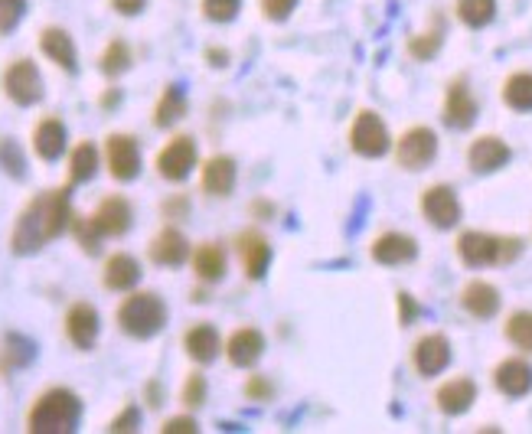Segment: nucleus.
<instances>
[{
	"instance_id": "nucleus-48",
	"label": "nucleus",
	"mask_w": 532,
	"mask_h": 434,
	"mask_svg": "<svg viewBox=\"0 0 532 434\" xmlns=\"http://www.w3.org/2000/svg\"><path fill=\"white\" fill-rule=\"evenodd\" d=\"M206 59H209V66H226L229 53H226V49H206Z\"/></svg>"
},
{
	"instance_id": "nucleus-21",
	"label": "nucleus",
	"mask_w": 532,
	"mask_h": 434,
	"mask_svg": "<svg viewBox=\"0 0 532 434\" xmlns=\"http://www.w3.org/2000/svg\"><path fill=\"white\" fill-rule=\"evenodd\" d=\"M461 307L467 310L470 317L487 320V317H493L500 310V291L493 288L490 281H470V284H464V291H461Z\"/></svg>"
},
{
	"instance_id": "nucleus-15",
	"label": "nucleus",
	"mask_w": 532,
	"mask_h": 434,
	"mask_svg": "<svg viewBox=\"0 0 532 434\" xmlns=\"http://www.w3.org/2000/svg\"><path fill=\"white\" fill-rule=\"evenodd\" d=\"M262 353H265V337H262V330H255V327L235 330L232 337L226 340V356H229V363H232V366H239V369L255 366L258 359H262Z\"/></svg>"
},
{
	"instance_id": "nucleus-20",
	"label": "nucleus",
	"mask_w": 532,
	"mask_h": 434,
	"mask_svg": "<svg viewBox=\"0 0 532 434\" xmlns=\"http://www.w3.org/2000/svg\"><path fill=\"white\" fill-rule=\"evenodd\" d=\"M239 255H242V268L252 281H262L265 271L271 265V245L262 232H242L239 235Z\"/></svg>"
},
{
	"instance_id": "nucleus-36",
	"label": "nucleus",
	"mask_w": 532,
	"mask_h": 434,
	"mask_svg": "<svg viewBox=\"0 0 532 434\" xmlns=\"http://www.w3.org/2000/svg\"><path fill=\"white\" fill-rule=\"evenodd\" d=\"M441 43H444V33H441V27H435L428 33L412 36V40H408V53H412L415 59H431L441 49Z\"/></svg>"
},
{
	"instance_id": "nucleus-40",
	"label": "nucleus",
	"mask_w": 532,
	"mask_h": 434,
	"mask_svg": "<svg viewBox=\"0 0 532 434\" xmlns=\"http://www.w3.org/2000/svg\"><path fill=\"white\" fill-rule=\"evenodd\" d=\"M206 402V379L200 372H190L187 376V386H183V405L187 408H200Z\"/></svg>"
},
{
	"instance_id": "nucleus-42",
	"label": "nucleus",
	"mask_w": 532,
	"mask_h": 434,
	"mask_svg": "<svg viewBox=\"0 0 532 434\" xmlns=\"http://www.w3.org/2000/svg\"><path fill=\"white\" fill-rule=\"evenodd\" d=\"M141 425V412H138V405H128L125 412H121L115 421H111V428L108 431H134Z\"/></svg>"
},
{
	"instance_id": "nucleus-13",
	"label": "nucleus",
	"mask_w": 532,
	"mask_h": 434,
	"mask_svg": "<svg viewBox=\"0 0 532 434\" xmlns=\"http://www.w3.org/2000/svg\"><path fill=\"white\" fill-rule=\"evenodd\" d=\"M412 363L422 376H438V372L451 363V343L444 333H428L415 343L412 350Z\"/></svg>"
},
{
	"instance_id": "nucleus-45",
	"label": "nucleus",
	"mask_w": 532,
	"mask_h": 434,
	"mask_svg": "<svg viewBox=\"0 0 532 434\" xmlns=\"http://www.w3.org/2000/svg\"><path fill=\"white\" fill-rule=\"evenodd\" d=\"M399 320L402 324H412V320L418 317V307H415V301H412V294H405V291H399Z\"/></svg>"
},
{
	"instance_id": "nucleus-24",
	"label": "nucleus",
	"mask_w": 532,
	"mask_h": 434,
	"mask_svg": "<svg viewBox=\"0 0 532 434\" xmlns=\"http://www.w3.org/2000/svg\"><path fill=\"white\" fill-rule=\"evenodd\" d=\"M33 359H36V343L30 337H23V333H7V337L0 340V372L27 369Z\"/></svg>"
},
{
	"instance_id": "nucleus-19",
	"label": "nucleus",
	"mask_w": 532,
	"mask_h": 434,
	"mask_svg": "<svg viewBox=\"0 0 532 434\" xmlns=\"http://www.w3.org/2000/svg\"><path fill=\"white\" fill-rule=\"evenodd\" d=\"M493 382H497V389L503 395L519 399V395H526L532 389V366L526 363V359L510 356V359H503L497 369H493Z\"/></svg>"
},
{
	"instance_id": "nucleus-27",
	"label": "nucleus",
	"mask_w": 532,
	"mask_h": 434,
	"mask_svg": "<svg viewBox=\"0 0 532 434\" xmlns=\"http://www.w3.org/2000/svg\"><path fill=\"white\" fill-rule=\"evenodd\" d=\"M33 147L43 160H56L66 151V128L59 118H43L33 131Z\"/></svg>"
},
{
	"instance_id": "nucleus-37",
	"label": "nucleus",
	"mask_w": 532,
	"mask_h": 434,
	"mask_svg": "<svg viewBox=\"0 0 532 434\" xmlns=\"http://www.w3.org/2000/svg\"><path fill=\"white\" fill-rule=\"evenodd\" d=\"M242 0H203V17L213 23H229L239 17Z\"/></svg>"
},
{
	"instance_id": "nucleus-3",
	"label": "nucleus",
	"mask_w": 532,
	"mask_h": 434,
	"mask_svg": "<svg viewBox=\"0 0 532 434\" xmlns=\"http://www.w3.org/2000/svg\"><path fill=\"white\" fill-rule=\"evenodd\" d=\"M79 418H82V402L76 392L49 389L30 408L27 428L33 434H72L79 428Z\"/></svg>"
},
{
	"instance_id": "nucleus-25",
	"label": "nucleus",
	"mask_w": 532,
	"mask_h": 434,
	"mask_svg": "<svg viewBox=\"0 0 532 434\" xmlns=\"http://www.w3.org/2000/svg\"><path fill=\"white\" fill-rule=\"evenodd\" d=\"M203 190L209 196H229L235 190V160L219 154V157H209L206 167H203Z\"/></svg>"
},
{
	"instance_id": "nucleus-14",
	"label": "nucleus",
	"mask_w": 532,
	"mask_h": 434,
	"mask_svg": "<svg viewBox=\"0 0 532 434\" xmlns=\"http://www.w3.org/2000/svg\"><path fill=\"white\" fill-rule=\"evenodd\" d=\"M444 121L457 131H464L477 121V102H474V95H470L464 79H454L448 85V98H444Z\"/></svg>"
},
{
	"instance_id": "nucleus-28",
	"label": "nucleus",
	"mask_w": 532,
	"mask_h": 434,
	"mask_svg": "<svg viewBox=\"0 0 532 434\" xmlns=\"http://www.w3.org/2000/svg\"><path fill=\"white\" fill-rule=\"evenodd\" d=\"M141 281V265L131 255L118 252L105 262V288L108 291H131Z\"/></svg>"
},
{
	"instance_id": "nucleus-1",
	"label": "nucleus",
	"mask_w": 532,
	"mask_h": 434,
	"mask_svg": "<svg viewBox=\"0 0 532 434\" xmlns=\"http://www.w3.org/2000/svg\"><path fill=\"white\" fill-rule=\"evenodd\" d=\"M69 226H72L69 190H46L40 196H33L27 209L17 216L10 248H14V255H36L40 248L59 239Z\"/></svg>"
},
{
	"instance_id": "nucleus-26",
	"label": "nucleus",
	"mask_w": 532,
	"mask_h": 434,
	"mask_svg": "<svg viewBox=\"0 0 532 434\" xmlns=\"http://www.w3.org/2000/svg\"><path fill=\"white\" fill-rule=\"evenodd\" d=\"M183 346H187L190 359H196V363H213V359L219 356L222 343H219V333L213 324H196L187 330V337H183Z\"/></svg>"
},
{
	"instance_id": "nucleus-41",
	"label": "nucleus",
	"mask_w": 532,
	"mask_h": 434,
	"mask_svg": "<svg viewBox=\"0 0 532 434\" xmlns=\"http://www.w3.org/2000/svg\"><path fill=\"white\" fill-rule=\"evenodd\" d=\"M258 7H262V14H265L268 20L281 23V20H288V17L294 14L298 0H258Z\"/></svg>"
},
{
	"instance_id": "nucleus-12",
	"label": "nucleus",
	"mask_w": 532,
	"mask_h": 434,
	"mask_svg": "<svg viewBox=\"0 0 532 434\" xmlns=\"http://www.w3.org/2000/svg\"><path fill=\"white\" fill-rule=\"evenodd\" d=\"M369 252H373V262L379 265H408V262H415L418 242L405 232H382L376 235Z\"/></svg>"
},
{
	"instance_id": "nucleus-2",
	"label": "nucleus",
	"mask_w": 532,
	"mask_h": 434,
	"mask_svg": "<svg viewBox=\"0 0 532 434\" xmlns=\"http://www.w3.org/2000/svg\"><path fill=\"white\" fill-rule=\"evenodd\" d=\"M131 219L134 213L125 196H108L89 219H72V232H76V239L85 252L95 255L102 248V239H108V235H125L131 229Z\"/></svg>"
},
{
	"instance_id": "nucleus-31",
	"label": "nucleus",
	"mask_w": 532,
	"mask_h": 434,
	"mask_svg": "<svg viewBox=\"0 0 532 434\" xmlns=\"http://www.w3.org/2000/svg\"><path fill=\"white\" fill-rule=\"evenodd\" d=\"M98 173V147L92 141H82L69 157V183H89Z\"/></svg>"
},
{
	"instance_id": "nucleus-33",
	"label": "nucleus",
	"mask_w": 532,
	"mask_h": 434,
	"mask_svg": "<svg viewBox=\"0 0 532 434\" xmlns=\"http://www.w3.org/2000/svg\"><path fill=\"white\" fill-rule=\"evenodd\" d=\"M493 14H497V0H457V17L474 30L487 27Z\"/></svg>"
},
{
	"instance_id": "nucleus-4",
	"label": "nucleus",
	"mask_w": 532,
	"mask_h": 434,
	"mask_svg": "<svg viewBox=\"0 0 532 434\" xmlns=\"http://www.w3.org/2000/svg\"><path fill=\"white\" fill-rule=\"evenodd\" d=\"M118 327L134 340H151L167 327V304L154 291H138L121 301Z\"/></svg>"
},
{
	"instance_id": "nucleus-43",
	"label": "nucleus",
	"mask_w": 532,
	"mask_h": 434,
	"mask_svg": "<svg viewBox=\"0 0 532 434\" xmlns=\"http://www.w3.org/2000/svg\"><path fill=\"white\" fill-rule=\"evenodd\" d=\"M196 421L190 415H180V418H170L164 421V434H196Z\"/></svg>"
},
{
	"instance_id": "nucleus-35",
	"label": "nucleus",
	"mask_w": 532,
	"mask_h": 434,
	"mask_svg": "<svg viewBox=\"0 0 532 434\" xmlns=\"http://www.w3.org/2000/svg\"><path fill=\"white\" fill-rule=\"evenodd\" d=\"M98 62H102V72H105L108 79H115V76H121V72H128L131 69V49H128V43L125 40H111Z\"/></svg>"
},
{
	"instance_id": "nucleus-11",
	"label": "nucleus",
	"mask_w": 532,
	"mask_h": 434,
	"mask_svg": "<svg viewBox=\"0 0 532 434\" xmlns=\"http://www.w3.org/2000/svg\"><path fill=\"white\" fill-rule=\"evenodd\" d=\"M422 213L435 229H451L457 226V219H461V203H457V193L451 186H428L422 193Z\"/></svg>"
},
{
	"instance_id": "nucleus-7",
	"label": "nucleus",
	"mask_w": 532,
	"mask_h": 434,
	"mask_svg": "<svg viewBox=\"0 0 532 434\" xmlns=\"http://www.w3.org/2000/svg\"><path fill=\"white\" fill-rule=\"evenodd\" d=\"M4 92L14 105L30 108L43 98V79L33 59H17L10 62V69L4 72Z\"/></svg>"
},
{
	"instance_id": "nucleus-17",
	"label": "nucleus",
	"mask_w": 532,
	"mask_h": 434,
	"mask_svg": "<svg viewBox=\"0 0 532 434\" xmlns=\"http://www.w3.org/2000/svg\"><path fill=\"white\" fill-rule=\"evenodd\" d=\"M506 160H510V147H506V141L497 138V134H484V138H477L467 151V164L477 173L500 170L506 167Z\"/></svg>"
},
{
	"instance_id": "nucleus-5",
	"label": "nucleus",
	"mask_w": 532,
	"mask_h": 434,
	"mask_svg": "<svg viewBox=\"0 0 532 434\" xmlns=\"http://www.w3.org/2000/svg\"><path fill=\"white\" fill-rule=\"evenodd\" d=\"M523 252V242L506 239V235H490V232H464L457 239V255L470 268L484 265H506Z\"/></svg>"
},
{
	"instance_id": "nucleus-32",
	"label": "nucleus",
	"mask_w": 532,
	"mask_h": 434,
	"mask_svg": "<svg viewBox=\"0 0 532 434\" xmlns=\"http://www.w3.org/2000/svg\"><path fill=\"white\" fill-rule=\"evenodd\" d=\"M503 102L513 111H532V72H516L503 85Z\"/></svg>"
},
{
	"instance_id": "nucleus-38",
	"label": "nucleus",
	"mask_w": 532,
	"mask_h": 434,
	"mask_svg": "<svg viewBox=\"0 0 532 434\" xmlns=\"http://www.w3.org/2000/svg\"><path fill=\"white\" fill-rule=\"evenodd\" d=\"M0 164H4V170L10 173V177H27V160H23L20 147L14 141H4L0 144Z\"/></svg>"
},
{
	"instance_id": "nucleus-10",
	"label": "nucleus",
	"mask_w": 532,
	"mask_h": 434,
	"mask_svg": "<svg viewBox=\"0 0 532 434\" xmlns=\"http://www.w3.org/2000/svg\"><path fill=\"white\" fill-rule=\"evenodd\" d=\"M105 154H108V170L115 180L131 183L141 173V147L131 134H111L105 144Z\"/></svg>"
},
{
	"instance_id": "nucleus-8",
	"label": "nucleus",
	"mask_w": 532,
	"mask_h": 434,
	"mask_svg": "<svg viewBox=\"0 0 532 434\" xmlns=\"http://www.w3.org/2000/svg\"><path fill=\"white\" fill-rule=\"evenodd\" d=\"M438 154V138L435 131L418 124V128H408L399 141H395V160L405 170H425Z\"/></svg>"
},
{
	"instance_id": "nucleus-29",
	"label": "nucleus",
	"mask_w": 532,
	"mask_h": 434,
	"mask_svg": "<svg viewBox=\"0 0 532 434\" xmlns=\"http://www.w3.org/2000/svg\"><path fill=\"white\" fill-rule=\"evenodd\" d=\"M193 271H196V278L206 281V284H213V281H219L222 275H226V252H222V245L203 242L200 248H196V252H193Z\"/></svg>"
},
{
	"instance_id": "nucleus-44",
	"label": "nucleus",
	"mask_w": 532,
	"mask_h": 434,
	"mask_svg": "<svg viewBox=\"0 0 532 434\" xmlns=\"http://www.w3.org/2000/svg\"><path fill=\"white\" fill-rule=\"evenodd\" d=\"M245 395H249V399L265 402L268 395H271V382H268V379H262V376H252L249 382H245Z\"/></svg>"
},
{
	"instance_id": "nucleus-49",
	"label": "nucleus",
	"mask_w": 532,
	"mask_h": 434,
	"mask_svg": "<svg viewBox=\"0 0 532 434\" xmlns=\"http://www.w3.org/2000/svg\"><path fill=\"white\" fill-rule=\"evenodd\" d=\"M118 102H121V92H118V89H111V92H108V95L102 98V105H105V108H111V105H118Z\"/></svg>"
},
{
	"instance_id": "nucleus-47",
	"label": "nucleus",
	"mask_w": 532,
	"mask_h": 434,
	"mask_svg": "<svg viewBox=\"0 0 532 434\" xmlns=\"http://www.w3.org/2000/svg\"><path fill=\"white\" fill-rule=\"evenodd\" d=\"M187 213V200L183 196H177V200H167L164 203V216H183Z\"/></svg>"
},
{
	"instance_id": "nucleus-34",
	"label": "nucleus",
	"mask_w": 532,
	"mask_h": 434,
	"mask_svg": "<svg viewBox=\"0 0 532 434\" xmlns=\"http://www.w3.org/2000/svg\"><path fill=\"white\" fill-rule=\"evenodd\" d=\"M506 340H510L516 350L532 353V310H516V314L506 320Z\"/></svg>"
},
{
	"instance_id": "nucleus-22",
	"label": "nucleus",
	"mask_w": 532,
	"mask_h": 434,
	"mask_svg": "<svg viewBox=\"0 0 532 434\" xmlns=\"http://www.w3.org/2000/svg\"><path fill=\"white\" fill-rule=\"evenodd\" d=\"M40 49L56 62L59 69L66 72H76L79 69V53H76V43H72V36L59 27H46L40 33Z\"/></svg>"
},
{
	"instance_id": "nucleus-23",
	"label": "nucleus",
	"mask_w": 532,
	"mask_h": 434,
	"mask_svg": "<svg viewBox=\"0 0 532 434\" xmlns=\"http://www.w3.org/2000/svg\"><path fill=\"white\" fill-rule=\"evenodd\" d=\"M477 399V386H474V379H467V376H457L451 382H444V386L438 389L435 395V402L444 415H461L467 412L470 405H474Z\"/></svg>"
},
{
	"instance_id": "nucleus-46",
	"label": "nucleus",
	"mask_w": 532,
	"mask_h": 434,
	"mask_svg": "<svg viewBox=\"0 0 532 434\" xmlns=\"http://www.w3.org/2000/svg\"><path fill=\"white\" fill-rule=\"evenodd\" d=\"M147 0H111V7L118 10V14H125V17H134V14H141Z\"/></svg>"
},
{
	"instance_id": "nucleus-9",
	"label": "nucleus",
	"mask_w": 532,
	"mask_h": 434,
	"mask_svg": "<svg viewBox=\"0 0 532 434\" xmlns=\"http://www.w3.org/2000/svg\"><path fill=\"white\" fill-rule=\"evenodd\" d=\"M193 167H196V144L187 134L173 138L164 151L157 154V173L170 183H183L193 173Z\"/></svg>"
},
{
	"instance_id": "nucleus-6",
	"label": "nucleus",
	"mask_w": 532,
	"mask_h": 434,
	"mask_svg": "<svg viewBox=\"0 0 532 434\" xmlns=\"http://www.w3.org/2000/svg\"><path fill=\"white\" fill-rule=\"evenodd\" d=\"M389 144H392V138H389L386 121H382L376 111L363 108L350 124V147L360 157H382L389 151Z\"/></svg>"
},
{
	"instance_id": "nucleus-16",
	"label": "nucleus",
	"mask_w": 532,
	"mask_h": 434,
	"mask_svg": "<svg viewBox=\"0 0 532 434\" xmlns=\"http://www.w3.org/2000/svg\"><path fill=\"white\" fill-rule=\"evenodd\" d=\"M98 310L92 304H72L69 307V314H66V333H69V340L79 346V350H92L95 340H98Z\"/></svg>"
},
{
	"instance_id": "nucleus-18",
	"label": "nucleus",
	"mask_w": 532,
	"mask_h": 434,
	"mask_svg": "<svg viewBox=\"0 0 532 434\" xmlns=\"http://www.w3.org/2000/svg\"><path fill=\"white\" fill-rule=\"evenodd\" d=\"M190 258V242L187 235H183L180 229H160L157 239L151 242V262L154 265H164V268H177Z\"/></svg>"
},
{
	"instance_id": "nucleus-39",
	"label": "nucleus",
	"mask_w": 532,
	"mask_h": 434,
	"mask_svg": "<svg viewBox=\"0 0 532 434\" xmlns=\"http://www.w3.org/2000/svg\"><path fill=\"white\" fill-rule=\"evenodd\" d=\"M23 14H27V0H0V33L17 30Z\"/></svg>"
},
{
	"instance_id": "nucleus-30",
	"label": "nucleus",
	"mask_w": 532,
	"mask_h": 434,
	"mask_svg": "<svg viewBox=\"0 0 532 434\" xmlns=\"http://www.w3.org/2000/svg\"><path fill=\"white\" fill-rule=\"evenodd\" d=\"M183 115H187V95H183L180 85H167L154 108V124L157 128H173Z\"/></svg>"
}]
</instances>
